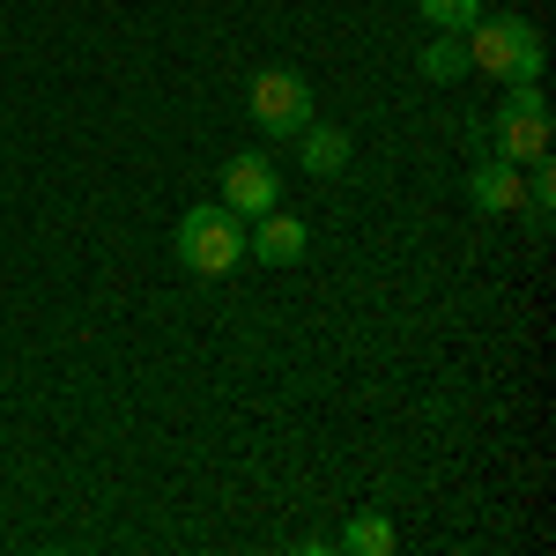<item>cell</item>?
<instances>
[{
	"label": "cell",
	"mask_w": 556,
	"mask_h": 556,
	"mask_svg": "<svg viewBox=\"0 0 556 556\" xmlns=\"http://www.w3.org/2000/svg\"><path fill=\"white\" fill-rule=\"evenodd\" d=\"M468 67L497 75V83H534L542 75V30L519 23V15H497V23H468Z\"/></svg>",
	"instance_id": "1"
},
{
	"label": "cell",
	"mask_w": 556,
	"mask_h": 556,
	"mask_svg": "<svg viewBox=\"0 0 556 556\" xmlns=\"http://www.w3.org/2000/svg\"><path fill=\"white\" fill-rule=\"evenodd\" d=\"M178 260H186L193 275H230V267H245V230H238V215L230 208H193L178 223Z\"/></svg>",
	"instance_id": "2"
},
{
	"label": "cell",
	"mask_w": 556,
	"mask_h": 556,
	"mask_svg": "<svg viewBox=\"0 0 556 556\" xmlns=\"http://www.w3.org/2000/svg\"><path fill=\"white\" fill-rule=\"evenodd\" d=\"M490 156H505V164H534V156H549V104H542V89H534V83L505 89Z\"/></svg>",
	"instance_id": "3"
},
{
	"label": "cell",
	"mask_w": 556,
	"mask_h": 556,
	"mask_svg": "<svg viewBox=\"0 0 556 556\" xmlns=\"http://www.w3.org/2000/svg\"><path fill=\"white\" fill-rule=\"evenodd\" d=\"M253 127L275 134V141H290L298 127H312V83H304L298 67H267V75H253Z\"/></svg>",
	"instance_id": "4"
},
{
	"label": "cell",
	"mask_w": 556,
	"mask_h": 556,
	"mask_svg": "<svg viewBox=\"0 0 556 556\" xmlns=\"http://www.w3.org/2000/svg\"><path fill=\"white\" fill-rule=\"evenodd\" d=\"M275 201H282V178H275L267 156L245 149V156H230V164H223V208H230V215H267Z\"/></svg>",
	"instance_id": "5"
},
{
	"label": "cell",
	"mask_w": 556,
	"mask_h": 556,
	"mask_svg": "<svg viewBox=\"0 0 556 556\" xmlns=\"http://www.w3.org/2000/svg\"><path fill=\"white\" fill-rule=\"evenodd\" d=\"M519 193H527V172H519V164H505V156H490V164L468 178V201L482 215H513Z\"/></svg>",
	"instance_id": "6"
},
{
	"label": "cell",
	"mask_w": 556,
	"mask_h": 556,
	"mask_svg": "<svg viewBox=\"0 0 556 556\" xmlns=\"http://www.w3.org/2000/svg\"><path fill=\"white\" fill-rule=\"evenodd\" d=\"M304 245H312V230H304L298 215L267 208L253 230V260H267V267H290V260H304Z\"/></svg>",
	"instance_id": "7"
},
{
	"label": "cell",
	"mask_w": 556,
	"mask_h": 556,
	"mask_svg": "<svg viewBox=\"0 0 556 556\" xmlns=\"http://www.w3.org/2000/svg\"><path fill=\"white\" fill-rule=\"evenodd\" d=\"M304 141H298V164L312 178H334V172H349V134L342 127H298Z\"/></svg>",
	"instance_id": "8"
},
{
	"label": "cell",
	"mask_w": 556,
	"mask_h": 556,
	"mask_svg": "<svg viewBox=\"0 0 556 556\" xmlns=\"http://www.w3.org/2000/svg\"><path fill=\"white\" fill-rule=\"evenodd\" d=\"M424 75H430V83H453V75H468V38H460V30H438V38L424 45Z\"/></svg>",
	"instance_id": "9"
},
{
	"label": "cell",
	"mask_w": 556,
	"mask_h": 556,
	"mask_svg": "<svg viewBox=\"0 0 556 556\" xmlns=\"http://www.w3.org/2000/svg\"><path fill=\"white\" fill-rule=\"evenodd\" d=\"M342 549L349 556H386V549H393V519H386V513H356L342 527Z\"/></svg>",
	"instance_id": "10"
},
{
	"label": "cell",
	"mask_w": 556,
	"mask_h": 556,
	"mask_svg": "<svg viewBox=\"0 0 556 556\" xmlns=\"http://www.w3.org/2000/svg\"><path fill=\"white\" fill-rule=\"evenodd\" d=\"M424 8V23H438V30H468L475 15H482V0H416Z\"/></svg>",
	"instance_id": "11"
}]
</instances>
